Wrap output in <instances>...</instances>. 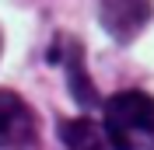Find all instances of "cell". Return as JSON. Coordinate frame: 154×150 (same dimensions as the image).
Returning <instances> with one entry per match:
<instances>
[{
	"label": "cell",
	"mask_w": 154,
	"mask_h": 150,
	"mask_svg": "<svg viewBox=\"0 0 154 150\" xmlns=\"http://www.w3.org/2000/svg\"><path fill=\"white\" fill-rule=\"evenodd\" d=\"M105 133L112 150H154V98L119 91L105 101Z\"/></svg>",
	"instance_id": "6da1fadb"
},
{
	"label": "cell",
	"mask_w": 154,
	"mask_h": 150,
	"mask_svg": "<svg viewBox=\"0 0 154 150\" xmlns=\"http://www.w3.org/2000/svg\"><path fill=\"white\" fill-rule=\"evenodd\" d=\"M154 0H98V21L116 42H130L147 28Z\"/></svg>",
	"instance_id": "7a4b0ae2"
},
{
	"label": "cell",
	"mask_w": 154,
	"mask_h": 150,
	"mask_svg": "<svg viewBox=\"0 0 154 150\" xmlns=\"http://www.w3.org/2000/svg\"><path fill=\"white\" fill-rule=\"evenodd\" d=\"M35 143V112L14 91L0 87V150H25Z\"/></svg>",
	"instance_id": "3957f363"
},
{
	"label": "cell",
	"mask_w": 154,
	"mask_h": 150,
	"mask_svg": "<svg viewBox=\"0 0 154 150\" xmlns=\"http://www.w3.org/2000/svg\"><path fill=\"white\" fill-rule=\"evenodd\" d=\"M60 140L67 150H109V133L91 119H63L60 122Z\"/></svg>",
	"instance_id": "277c9868"
},
{
	"label": "cell",
	"mask_w": 154,
	"mask_h": 150,
	"mask_svg": "<svg viewBox=\"0 0 154 150\" xmlns=\"http://www.w3.org/2000/svg\"><path fill=\"white\" fill-rule=\"evenodd\" d=\"M67 84H70V94H74V98H77L81 105H84V108L98 105L95 84H91V77H88V70H84V49L77 46V42H70V59H67Z\"/></svg>",
	"instance_id": "5b68a950"
}]
</instances>
